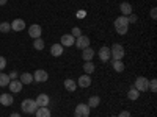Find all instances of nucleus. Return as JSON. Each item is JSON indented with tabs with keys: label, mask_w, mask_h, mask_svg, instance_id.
<instances>
[{
	"label": "nucleus",
	"mask_w": 157,
	"mask_h": 117,
	"mask_svg": "<svg viewBox=\"0 0 157 117\" xmlns=\"http://www.w3.org/2000/svg\"><path fill=\"white\" fill-rule=\"evenodd\" d=\"M127 28H129V20L126 16H120L116 20H115V30L118 34H126L127 33Z\"/></svg>",
	"instance_id": "obj_1"
},
{
	"label": "nucleus",
	"mask_w": 157,
	"mask_h": 117,
	"mask_svg": "<svg viewBox=\"0 0 157 117\" xmlns=\"http://www.w3.org/2000/svg\"><path fill=\"white\" fill-rule=\"evenodd\" d=\"M21 108L25 114H35V111L38 109V105H36V101L32 100V98H25L22 103H21Z\"/></svg>",
	"instance_id": "obj_2"
},
{
	"label": "nucleus",
	"mask_w": 157,
	"mask_h": 117,
	"mask_svg": "<svg viewBox=\"0 0 157 117\" xmlns=\"http://www.w3.org/2000/svg\"><path fill=\"white\" fill-rule=\"evenodd\" d=\"M110 55L115 61H123L124 58V48L121 44H113L112 45V50H110Z\"/></svg>",
	"instance_id": "obj_3"
},
{
	"label": "nucleus",
	"mask_w": 157,
	"mask_h": 117,
	"mask_svg": "<svg viewBox=\"0 0 157 117\" xmlns=\"http://www.w3.org/2000/svg\"><path fill=\"white\" fill-rule=\"evenodd\" d=\"M90 106L85 103H78L74 109V117H90Z\"/></svg>",
	"instance_id": "obj_4"
},
{
	"label": "nucleus",
	"mask_w": 157,
	"mask_h": 117,
	"mask_svg": "<svg viewBox=\"0 0 157 117\" xmlns=\"http://www.w3.org/2000/svg\"><path fill=\"white\" fill-rule=\"evenodd\" d=\"M148 84H149L148 78H145V76H138L137 80H135L134 87L138 90V92H145V90H148Z\"/></svg>",
	"instance_id": "obj_5"
},
{
	"label": "nucleus",
	"mask_w": 157,
	"mask_h": 117,
	"mask_svg": "<svg viewBox=\"0 0 157 117\" xmlns=\"http://www.w3.org/2000/svg\"><path fill=\"white\" fill-rule=\"evenodd\" d=\"M33 80L38 81V83H44V81L49 80V73L46 70H43V69H38L35 72V75H33Z\"/></svg>",
	"instance_id": "obj_6"
},
{
	"label": "nucleus",
	"mask_w": 157,
	"mask_h": 117,
	"mask_svg": "<svg viewBox=\"0 0 157 117\" xmlns=\"http://www.w3.org/2000/svg\"><path fill=\"white\" fill-rule=\"evenodd\" d=\"M77 48H80V50H83V48H86V47H90V37H86V36H78L77 39H75V44H74Z\"/></svg>",
	"instance_id": "obj_7"
},
{
	"label": "nucleus",
	"mask_w": 157,
	"mask_h": 117,
	"mask_svg": "<svg viewBox=\"0 0 157 117\" xmlns=\"http://www.w3.org/2000/svg\"><path fill=\"white\" fill-rule=\"evenodd\" d=\"M60 44L63 47H72L75 44V37L72 34H63L61 39H60Z\"/></svg>",
	"instance_id": "obj_8"
},
{
	"label": "nucleus",
	"mask_w": 157,
	"mask_h": 117,
	"mask_svg": "<svg viewBox=\"0 0 157 117\" xmlns=\"http://www.w3.org/2000/svg\"><path fill=\"white\" fill-rule=\"evenodd\" d=\"M99 59L102 61V62H107L109 59H110V47H107V45H104V47H101L99 48Z\"/></svg>",
	"instance_id": "obj_9"
},
{
	"label": "nucleus",
	"mask_w": 157,
	"mask_h": 117,
	"mask_svg": "<svg viewBox=\"0 0 157 117\" xmlns=\"http://www.w3.org/2000/svg\"><path fill=\"white\" fill-rule=\"evenodd\" d=\"M41 27H39V25H30V27H29V34L33 37V39H38L39 36H41Z\"/></svg>",
	"instance_id": "obj_10"
},
{
	"label": "nucleus",
	"mask_w": 157,
	"mask_h": 117,
	"mask_svg": "<svg viewBox=\"0 0 157 117\" xmlns=\"http://www.w3.org/2000/svg\"><path fill=\"white\" fill-rule=\"evenodd\" d=\"M25 28V22L22 19H14L11 22V30L13 31H22Z\"/></svg>",
	"instance_id": "obj_11"
},
{
	"label": "nucleus",
	"mask_w": 157,
	"mask_h": 117,
	"mask_svg": "<svg viewBox=\"0 0 157 117\" xmlns=\"http://www.w3.org/2000/svg\"><path fill=\"white\" fill-rule=\"evenodd\" d=\"M10 90H11V92H14V94H17V92H21V90H22V83L19 81V80H11L10 81Z\"/></svg>",
	"instance_id": "obj_12"
},
{
	"label": "nucleus",
	"mask_w": 157,
	"mask_h": 117,
	"mask_svg": "<svg viewBox=\"0 0 157 117\" xmlns=\"http://www.w3.org/2000/svg\"><path fill=\"white\" fill-rule=\"evenodd\" d=\"M36 105H38V108H41V106H47L49 105V95L47 94H39L38 97H36Z\"/></svg>",
	"instance_id": "obj_13"
},
{
	"label": "nucleus",
	"mask_w": 157,
	"mask_h": 117,
	"mask_svg": "<svg viewBox=\"0 0 157 117\" xmlns=\"http://www.w3.org/2000/svg\"><path fill=\"white\" fill-rule=\"evenodd\" d=\"M93 56H94V50L91 48V47H86V48L82 50V58L85 59V62L86 61H91V59H93Z\"/></svg>",
	"instance_id": "obj_14"
},
{
	"label": "nucleus",
	"mask_w": 157,
	"mask_h": 117,
	"mask_svg": "<svg viewBox=\"0 0 157 117\" xmlns=\"http://www.w3.org/2000/svg\"><path fill=\"white\" fill-rule=\"evenodd\" d=\"M91 84V78H90V75H82L80 78H78V81H77V86H80V87H88Z\"/></svg>",
	"instance_id": "obj_15"
},
{
	"label": "nucleus",
	"mask_w": 157,
	"mask_h": 117,
	"mask_svg": "<svg viewBox=\"0 0 157 117\" xmlns=\"http://www.w3.org/2000/svg\"><path fill=\"white\" fill-rule=\"evenodd\" d=\"M120 9H121V16H129V14H132V6H130V3H127V2H123L121 5H120Z\"/></svg>",
	"instance_id": "obj_16"
},
{
	"label": "nucleus",
	"mask_w": 157,
	"mask_h": 117,
	"mask_svg": "<svg viewBox=\"0 0 157 117\" xmlns=\"http://www.w3.org/2000/svg\"><path fill=\"white\" fill-rule=\"evenodd\" d=\"M63 45L61 44H54V45H52L50 47V53L52 55H54V56H61L63 55Z\"/></svg>",
	"instance_id": "obj_17"
},
{
	"label": "nucleus",
	"mask_w": 157,
	"mask_h": 117,
	"mask_svg": "<svg viewBox=\"0 0 157 117\" xmlns=\"http://www.w3.org/2000/svg\"><path fill=\"white\" fill-rule=\"evenodd\" d=\"M13 101H14V98H13L10 94H2V95H0V103H2L3 106L13 105Z\"/></svg>",
	"instance_id": "obj_18"
},
{
	"label": "nucleus",
	"mask_w": 157,
	"mask_h": 117,
	"mask_svg": "<svg viewBox=\"0 0 157 117\" xmlns=\"http://www.w3.org/2000/svg\"><path fill=\"white\" fill-rule=\"evenodd\" d=\"M64 89L66 90H69V92H74V90L77 89V83L74 81V80H71V78H68V80H64Z\"/></svg>",
	"instance_id": "obj_19"
},
{
	"label": "nucleus",
	"mask_w": 157,
	"mask_h": 117,
	"mask_svg": "<svg viewBox=\"0 0 157 117\" xmlns=\"http://www.w3.org/2000/svg\"><path fill=\"white\" fill-rule=\"evenodd\" d=\"M35 114H36V117H50V109L47 106H41L35 111Z\"/></svg>",
	"instance_id": "obj_20"
},
{
	"label": "nucleus",
	"mask_w": 157,
	"mask_h": 117,
	"mask_svg": "<svg viewBox=\"0 0 157 117\" xmlns=\"http://www.w3.org/2000/svg\"><path fill=\"white\" fill-rule=\"evenodd\" d=\"M22 84H30L32 81H33V75L32 73H29V72H25V73H22L21 75V80H19Z\"/></svg>",
	"instance_id": "obj_21"
},
{
	"label": "nucleus",
	"mask_w": 157,
	"mask_h": 117,
	"mask_svg": "<svg viewBox=\"0 0 157 117\" xmlns=\"http://www.w3.org/2000/svg\"><path fill=\"white\" fill-rule=\"evenodd\" d=\"M83 72H85L86 75L93 73V72H94V64L91 62V61H86V62L83 64Z\"/></svg>",
	"instance_id": "obj_22"
},
{
	"label": "nucleus",
	"mask_w": 157,
	"mask_h": 117,
	"mask_svg": "<svg viewBox=\"0 0 157 117\" xmlns=\"http://www.w3.org/2000/svg\"><path fill=\"white\" fill-rule=\"evenodd\" d=\"M127 97H129L130 100H137V98L140 97V92H138V90L132 86V87L129 89V92H127Z\"/></svg>",
	"instance_id": "obj_23"
},
{
	"label": "nucleus",
	"mask_w": 157,
	"mask_h": 117,
	"mask_svg": "<svg viewBox=\"0 0 157 117\" xmlns=\"http://www.w3.org/2000/svg\"><path fill=\"white\" fill-rule=\"evenodd\" d=\"M99 103H101V98H99L98 95H94V97H90V100H88V106H90V108H98Z\"/></svg>",
	"instance_id": "obj_24"
},
{
	"label": "nucleus",
	"mask_w": 157,
	"mask_h": 117,
	"mask_svg": "<svg viewBox=\"0 0 157 117\" xmlns=\"http://www.w3.org/2000/svg\"><path fill=\"white\" fill-rule=\"evenodd\" d=\"M10 75H6V73H0V86L2 87H5V86H8L10 84Z\"/></svg>",
	"instance_id": "obj_25"
},
{
	"label": "nucleus",
	"mask_w": 157,
	"mask_h": 117,
	"mask_svg": "<svg viewBox=\"0 0 157 117\" xmlns=\"http://www.w3.org/2000/svg\"><path fill=\"white\" fill-rule=\"evenodd\" d=\"M112 64H113V69L116 70V72H123L124 70V62L123 61H112Z\"/></svg>",
	"instance_id": "obj_26"
},
{
	"label": "nucleus",
	"mask_w": 157,
	"mask_h": 117,
	"mask_svg": "<svg viewBox=\"0 0 157 117\" xmlns=\"http://www.w3.org/2000/svg\"><path fill=\"white\" fill-rule=\"evenodd\" d=\"M33 47H35V50H43L44 48V41L41 37L35 39V41H33Z\"/></svg>",
	"instance_id": "obj_27"
},
{
	"label": "nucleus",
	"mask_w": 157,
	"mask_h": 117,
	"mask_svg": "<svg viewBox=\"0 0 157 117\" xmlns=\"http://www.w3.org/2000/svg\"><path fill=\"white\" fill-rule=\"evenodd\" d=\"M10 30H11V23L10 22H2L0 23V31L2 33H10Z\"/></svg>",
	"instance_id": "obj_28"
},
{
	"label": "nucleus",
	"mask_w": 157,
	"mask_h": 117,
	"mask_svg": "<svg viewBox=\"0 0 157 117\" xmlns=\"http://www.w3.org/2000/svg\"><path fill=\"white\" fill-rule=\"evenodd\" d=\"M148 87L152 90V92H155V90H157V80H151L149 84H148Z\"/></svg>",
	"instance_id": "obj_29"
},
{
	"label": "nucleus",
	"mask_w": 157,
	"mask_h": 117,
	"mask_svg": "<svg viewBox=\"0 0 157 117\" xmlns=\"http://www.w3.org/2000/svg\"><path fill=\"white\" fill-rule=\"evenodd\" d=\"M74 37H78V36H82V30L80 28H78V27H74L72 28V33H71Z\"/></svg>",
	"instance_id": "obj_30"
},
{
	"label": "nucleus",
	"mask_w": 157,
	"mask_h": 117,
	"mask_svg": "<svg viewBox=\"0 0 157 117\" xmlns=\"http://www.w3.org/2000/svg\"><path fill=\"white\" fill-rule=\"evenodd\" d=\"M6 67V59L3 56H0V70H3Z\"/></svg>",
	"instance_id": "obj_31"
},
{
	"label": "nucleus",
	"mask_w": 157,
	"mask_h": 117,
	"mask_svg": "<svg viewBox=\"0 0 157 117\" xmlns=\"http://www.w3.org/2000/svg\"><path fill=\"white\" fill-rule=\"evenodd\" d=\"M127 20H129V23H135L137 22V16L135 14H129L127 16Z\"/></svg>",
	"instance_id": "obj_32"
},
{
	"label": "nucleus",
	"mask_w": 157,
	"mask_h": 117,
	"mask_svg": "<svg viewBox=\"0 0 157 117\" xmlns=\"http://www.w3.org/2000/svg\"><path fill=\"white\" fill-rule=\"evenodd\" d=\"M118 117H130V112L129 111H121L120 114H118Z\"/></svg>",
	"instance_id": "obj_33"
},
{
	"label": "nucleus",
	"mask_w": 157,
	"mask_h": 117,
	"mask_svg": "<svg viewBox=\"0 0 157 117\" xmlns=\"http://www.w3.org/2000/svg\"><path fill=\"white\" fill-rule=\"evenodd\" d=\"M151 17L155 20V17H157V8H152V9H151Z\"/></svg>",
	"instance_id": "obj_34"
},
{
	"label": "nucleus",
	"mask_w": 157,
	"mask_h": 117,
	"mask_svg": "<svg viewBox=\"0 0 157 117\" xmlns=\"http://www.w3.org/2000/svg\"><path fill=\"white\" fill-rule=\"evenodd\" d=\"M10 80H17V72H11L10 73Z\"/></svg>",
	"instance_id": "obj_35"
},
{
	"label": "nucleus",
	"mask_w": 157,
	"mask_h": 117,
	"mask_svg": "<svg viewBox=\"0 0 157 117\" xmlns=\"http://www.w3.org/2000/svg\"><path fill=\"white\" fill-rule=\"evenodd\" d=\"M85 16H86L85 11H78V12H77V17H85Z\"/></svg>",
	"instance_id": "obj_36"
},
{
	"label": "nucleus",
	"mask_w": 157,
	"mask_h": 117,
	"mask_svg": "<svg viewBox=\"0 0 157 117\" xmlns=\"http://www.w3.org/2000/svg\"><path fill=\"white\" fill-rule=\"evenodd\" d=\"M10 117H21V114H17V112H13Z\"/></svg>",
	"instance_id": "obj_37"
},
{
	"label": "nucleus",
	"mask_w": 157,
	"mask_h": 117,
	"mask_svg": "<svg viewBox=\"0 0 157 117\" xmlns=\"http://www.w3.org/2000/svg\"><path fill=\"white\" fill-rule=\"evenodd\" d=\"M6 2L8 0H0V5H6Z\"/></svg>",
	"instance_id": "obj_38"
}]
</instances>
